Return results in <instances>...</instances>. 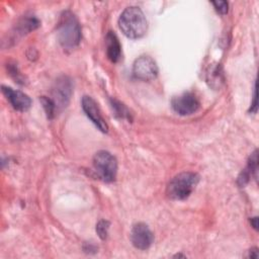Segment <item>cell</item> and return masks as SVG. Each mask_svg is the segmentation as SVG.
Instances as JSON below:
<instances>
[{
  "instance_id": "cell-1",
  "label": "cell",
  "mask_w": 259,
  "mask_h": 259,
  "mask_svg": "<svg viewBox=\"0 0 259 259\" xmlns=\"http://www.w3.org/2000/svg\"><path fill=\"white\" fill-rule=\"evenodd\" d=\"M118 25L122 33L130 38H140L147 32L148 22L144 12L137 6L125 8L119 16Z\"/></svg>"
},
{
  "instance_id": "cell-2",
  "label": "cell",
  "mask_w": 259,
  "mask_h": 259,
  "mask_svg": "<svg viewBox=\"0 0 259 259\" xmlns=\"http://www.w3.org/2000/svg\"><path fill=\"white\" fill-rule=\"evenodd\" d=\"M58 39L65 49H74L81 40V28L78 19L71 11H64L57 26Z\"/></svg>"
},
{
  "instance_id": "cell-3",
  "label": "cell",
  "mask_w": 259,
  "mask_h": 259,
  "mask_svg": "<svg viewBox=\"0 0 259 259\" xmlns=\"http://www.w3.org/2000/svg\"><path fill=\"white\" fill-rule=\"evenodd\" d=\"M199 181V176L193 172H181L174 176L167 186V195L174 200L187 198Z\"/></svg>"
},
{
  "instance_id": "cell-4",
  "label": "cell",
  "mask_w": 259,
  "mask_h": 259,
  "mask_svg": "<svg viewBox=\"0 0 259 259\" xmlns=\"http://www.w3.org/2000/svg\"><path fill=\"white\" fill-rule=\"evenodd\" d=\"M93 168L97 175L105 182H112L116 177L117 162L107 151H99L93 157Z\"/></svg>"
},
{
  "instance_id": "cell-5",
  "label": "cell",
  "mask_w": 259,
  "mask_h": 259,
  "mask_svg": "<svg viewBox=\"0 0 259 259\" xmlns=\"http://www.w3.org/2000/svg\"><path fill=\"white\" fill-rule=\"evenodd\" d=\"M133 74L137 79L150 81L157 77L158 67L156 62L149 56H141L133 66Z\"/></svg>"
},
{
  "instance_id": "cell-6",
  "label": "cell",
  "mask_w": 259,
  "mask_h": 259,
  "mask_svg": "<svg viewBox=\"0 0 259 259\" xmlns=\"http://www.w3.org/2000/svg\"><path fill=\"white\" fill-rule=\"evenodd\" d=\"M171 106L173 110L180 115H190L199 108V101L193 93L185 92L175 96L171 100Z\"/></svg>"
},
{
  "instance_id": "cell-7",
  "label": "cell",
  "mask_w": 259,
  "mask_h": 259,
  "mask_svg": "<svg viewBox=\"0 0 259 259\" xmlns=\"http://www.w3.org/2000/svg\"><path fill=\"white\" fill-rule=\"evenodd\" d=\"M82 108L90 120L96 125V127L102 133H107L108 125L104 120L100 109L95 102V100L90 96H83L82 98Z\"/></svg>"
},
{
  "instance_id": "cell-8",
  "label": "cell",
  "mask_w": 259,
  "mask_h": 259,
  "mask_svg": "<svg viewBox=\"0 0 259 259\" xmlns=\"http://www.w3.org/2000/svg\"><path fill=\"white\" fill-rule=\"evenodd\" d=\"M153 240V233L146 224L138 223L133 227L131 232V241L137 249H148L152 245Z\"/></svg>"
},
{
  "instance_id": "cell-9",
  "label": "cell",
  "mask_w": 259,
  "mask_h": 259,
  "mask_svg": "<svg viewBox=\"0 0 259 259\" xmlns=\"http://www.w3.org/2000/svg\"><path fill=\"white\" fill-rule=\"evenodd\" d=\"M72 94V83L68 77H61L56 82V85L53 89V101L56 105V108L65 107L70 99Z\"/></svg>"
},
{
  "instance_id": "cell-10",
  "label": "cell",
  "mask_w": 259,
  "mask_h": 259,
  "mask_svg": "<svg viewBox=\"0 0 259 259\" xmlns=\"http://www.w3.org/2000/svg\"><path fill=\"white\" fill-rule=\"evenodd\" d=\"M2 93L10 102L12 107L18 111H26L31 105V99L25 93L14 90L7 86H2Z\"/></svg>"
},
{
  "instance_id": "cell-11",
  "label": "cell",
  "mask_w": 259,
  "mask_h": 259,
  "mask_svg": "<svg viewBox=\"0 0 259 259\" xmlns=\"http://www.w3.org/2000/svg\"><path fill=\"white\" fill-rule=\"evenodd\" d=\"M106 44V55L107 58L112 62L116 63L121 58V47L116 34L113 31H108L105 36Z\"/></svg>"
},
{
  "instance_id": "cell-12",
  "label": "cell",
  "mask_w": 259,
  "mask_h": 259,
  "mask_svg": "<svg viewBox=\"0 0 259 259\" xmlns=\"http://www.w3.org/2000/svg\"><path fill=\"white\" fill-rule=\"evenodd\" d=\"M39 26V21L36 17L30 16L25 17L19 21V23L16 25V34L23 35L25 33H28L31 30H34Z\"/></svg>"
},
{
  "instance_id": "cell-13",
  "label": "cell",
  "mask_w": 259,
  "mask_h": 259,
  "mask_svg": "<svg viewBox=\"0 0 259 259\" xmlns=\"http://www.w3.org/2000/svg\"><path fill=\"white\" fill-rule=\"evenodd\" d=\"M110 104H111V107L113 109V112H114L115 116H117L119 118H122V119H124V118H126L128 120L132 119L130 110L121 102H119L115 99H111Z\"/></svg>"
},
{
  "instance_id": "cell-14",
  "label": "cell",
  "mask_w": 259,
  "mask_h": 259,
  "mask_svg": "<svg viewBox=\"0 0 259 259\" xmlns=\"http://www.w3.org/2000/svg\"><path fill=\"white\" fill-rule=\"evenodd\" d=\"M40 102L44 106V109L46 111V114L48 116V118H53L55 116V113H56V105L53 101L52 98H48L46 96H41L40 97Z\"/></svg>"
},
{
  "instance_id": "cell-15",
  "label": "cell",
  "mask_w": 259,
  "mask_h": 259,
  "mask_svg": "<svg viewBox=\"0 0 259 259\" xmlns=\"http://www.w3.org/2000/svg\"><path fill=\"white\" fill-rule=\"evenodd\" d=\"M108 229H109V222L101 220L96 225V233L99 236L100 239L105 240L108 235Z\"/></svg>"
},
{
  "instance_id": "cell-16",
  "label": "cell",
  "mask_w": 259,
  "mask_h": 259,
  "mask_svg": "<svg viewBox=\"0 0 259 259\" xmlns=\"http://www.w3.org/2000/svg\"><path fill=\"white\" fill-rule=\"evenodd\" d=\"M212 5L220 14H226L228 12V2L226 1H213Z\"/></svg>"
},
{
  "instance_id": "cell-17",
  "label": "cell",
  "mask_w": 259,
  "mask_h": 259,
  "mask_svg": "<svg viewBox=\"0 0 259 259\" xmlns=\"http://www.w3.org/2000/svg\"><path fill=\"white\" fill-rule=\"evenodd\" d=\"M257 110V90H256V84L254 85V96H253V103L251 104L250 111L251 112H256Z\"/></svg>"
},
{
  "instance_id": "cell-18",
  "label": "cell",
  "mask_w": 259,
  "mask_h": 259,
  "mask_svg": "<svg viewBox=\"0 0 259 259\" xmlns=\"http://www.w3.org/2000/svg\"><path fill=\"white\" fill-rule=\"evenodd\" d=\"M249 257L251 258H258V249L257 248H253L249 251Z\"/></svg>"
},
{
  "instance_id": "cell-19",
  "label": "cell",
  "mask_w": 259,
  "mask_h": 259,
  "mask_svg": "<svg viewBox=\"0 0 259 259\" xmlns=\"http://www.w3.org/2000/svg\"><path fill=\"white\" fill-rule=\"evenodd\" d=\"M257 222H258V219H257L256 217L251 219V223H252V225H253V227H254V229H255V230H257V229H258V224H257Z\"/></svg>"
}]
</instances>
